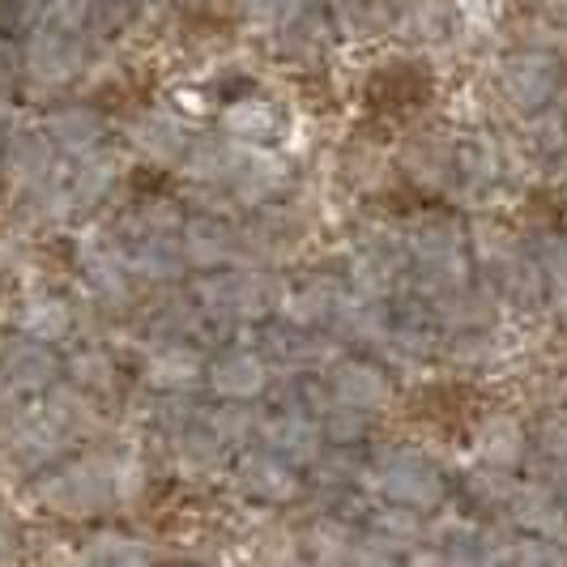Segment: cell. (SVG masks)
Returning <instances> with one entry per match:
<instances>
[{
	"mask_svg": "<svg viewBox=\"0 0 567 567\" xmlns=\"http://www.w3.org/2000/svg\"><path fill=\"white\" fill-rule=\"evenodd\" d=\"M34 499L69 520L107 512L115 504V453H85L78 465L43 474L34 486Z\"/></svg>",
	"mask_w": 567,
	"mask_h": 567,
	"instance_id": "obj_1",
	"label": "cell"
},
{
	"mask_svg": "<svg viewBox=\"0 0 567 567\" xmlns=\"http://www.w3.org/2000/svg\"><path fill=\"white\" fill-rule=\"evenodd\" d=\"M56 150L48 128H18L0 145V163H4V179L27 197L48 184H56Z\"/></svg>",
	"mask_w": 567,
	"mask_h": 567,
	"instance_id": "obj_2",
	"label": "cell"
},
{
	"mask_svg": "<svg viewBox=\"0 0 567 567\" xmlns=\"http://www.w3.org/2000/svg\"><path fill=\"white\" fill-rule=\"evenodd\" d=\"M78 265H82V278L94 290V299H103L112 308L128 303V295H133V260L120 248H112V239L85 230L78 239Z\"/></svg>",
	"mask_w": 567,
	"mask_h": 567,
	"instance_id": "obj_3",
	"label": "cell"
},
{
	"mask_svg": "<svg viewBox=\"0 0 567 567\" xmlns=\"http://www.w3.org/2000/svg\"><path fill=\"white\" fill-rule=\"evenodd\" d=\"M60 375V359L52 354V341L18 338L0 346V393H43Z\"/></svg>",
	"mask_w": 567,
	"mask_h": 567,
	"instance_id": "obj_4",
	"label": "cell"
},
{
	"mask_svg": "<svg viewBox=\"0 0 567 567\" xmlns=\"http://www.w3.org/2000/svg\"><path fill=\"white\" fill-rule=\"evenodd\" d=\"M22 64H27V73L39 85H69L85 69V52L82 43H78V30L39 27L30 34Z\"/></svg>",
	"mask_w": 567,
	"mask_h": 567,
	"instance_id": "obj_5",
	"label": "cell"
},
{
	"mask_svg": "<svg viewBox=\"0 0 567 567\" xmlns=\"http://www.w3.org/2000/svg\"><path fill=\"white\" fill-rule=\"evenodd\" d=\"M128 145L137 158L154 163V167H175V163H184V154L193 145L188 142V120L175 107H154L128 124Z\"/></svg>",
	"mask_w": 567,
	"mask_h": 567,
	"instance_id": "obj_6",
	"label": "cell"
},
{
	"mask_svg": "<svg viewBox=\"0 0 567 567\" xmlns=\"http://www.w3.org/2000/svg\"><path fill=\"white\" fill-rule=\"evenodd\" d=\"M69 444L73 440L43 414V405L13 414V423H9V453L18 456L22 465H52Z\"/></svg>",
	"mask_w": 567,
	"mask_h": 567,
	"instance_id": "obj_7",
	"label": "cell"
},
{
	"mask_svg": "<svg viewBox=\"0 0 567 567\" xmlns=\"http://www.w3.org/2000/svg\"><path fill=\"white\" fill-rule=\"evenodd\" d=\"M200 371H205L200 354L179 341H158L142 359V380L158 393H188L200 380Z\"/></svg>",
	"mask_w": 567,
	"mask_h": 567,
	"instance_id": "obj_8",
	"label": "cell"
},
{
	"mask_svg": "<svg viewBox=\"0 0 567 567\" xmlns=\"http://www.w3.org/2000/svg\"><path fill=\"white\" fill-rule=\"evenodd\" d=\"M43 128L52 133V142H56L64 154L82 158V154L103 145L107 120L94 112V107H85V103H64V107H56V112L43 120Z\"/></svg>",
	"mask_w": 567,
	"mask_h": 567,
	"instance_id": "obj_9",
	"label": "cell"
},
{
	"mask_svg": "<svg viewBox=\"0 0 567 567\" xmlns=\"http://www.w3.org/2000/svg\"><path fill=\"white\" fill-rule=\"evenodd\" d=\"M43 414H48L69 440H90V435L103 426V414H99V405L90 401V389H82V384H52V389H48V401H43Z\"/></svg>",
	"mask_w": 567,
	"mask_h": 567,
	"instance_id": "obj_10",
	"label": "cell"
},
{
	"mask_svg": "<svg viewBox=\"0 0 567 567\" xmlns=\"http://www.w3.org/2000/svg\"><path fill=\"white\" fill-rule=\"evenodd\" d=\"M115 179H120V158L103 154V150L82 154V163H78V171H73V179L64 184V188H69V200H73V214H85V209L103 205V200L112 197Z\"/></svg>",
	"mask_w": 567,
	"mask_h": 567,
	"instance_id": "obj_11",
	"label": "cell"
},
{
	"mask_svg": "<svg viewBox=\"0 0 567 567\" xmlns=\"http://www.w3.org/2000/svg\"><path fill=\"white\" fill-rule=\"evenodd\" d=\"M133 260V274L145 278V282H179L184 278V269H188V256L179 248V230L175 235H142V244H137V252L128 256Z\"/></svg>",
	"mask_w": 567,
	"mask_h": 567,
	"instance_id": "obj_12",
	"label": "cell"
},
{
	"mask_svg": "<svg viewBox=\"0 0 567 567\" xmlns=\"http://www.w3.org/2000/svg\"><path fill=\"white\" fill-rule=\"evenodd\" d=\"M73 324H78L73 303H64L60 295H48V290H34L27 303H22V312H18V329H22L27 338H39V341L69 338Z\"/></svg>",
	"mask_w": 567,
	"mask_h": 567,
	"instance_id": "obj_13",
	"label": "cell"
},
{
	"mask_svg": "<svg viewBox=\"0 0 567 567\" xmlns=\"http://www.w3.org/2000/svg\"><path fill=\"white\" fill-rule=\"evenodd\" d=\"M209 384L214 393L227 401H248L265 389V363L248 354V350H230L209 368Z\"/></svg>",
	"mask_w": 567,
	"mask_h": 567,
	"instance_id": "obj_14",
	"label": "cell"
},
{
	"mask_svg": "<svg viewBox=\"0 0 567 567\" xmlns=\"http://www.w3.org/2000/svg\"><path fill=\"white\" fill-rule=\"evenodd\" d=\"M179 248L188 256V269H214L230 260V230L209 218H193L179 230Z\"/></svg>",
	"mask_w": 567,
	"mask_h": 567,
	"instance_id": "obj_15",
	"label": "cell"
},
{
	"mask_svg": "<svg viewBox=\"0 0 567 567\" xmlns=\"http://www.w3.org/2000/svg\"><path fill=\"white\" fill-rule=\"evenodd\" d=\"M235 158H239V145L235 142H214V137H205V142L188 145L179 171H184L193 184H223V179H230V171H235Z\"/></svg>",
	"mask_w": 567,
	"mask_h": 567,
	"instance_id": "obj_16",
	"label": "cell"
},
{
	"mask_svg": "<svg viewBox=\"0 0 567 567\" xmlns=\"http://www.w3.org/2000/svg\"><path fill=\"white\" fill-rule=\"evenodd\" d=\"M218 449L223 440L214 431H175V449H171V461L184 478H205L214 465H218Z\"/></svg>",
	"mask_w": 567,
	"mask_h": 567,
	"instance_id": "obj_17",
	"label": "cell"
},
{
	"mask_svg": "<svg viewBox=\"0 0 567 567\" xmlns=\"http://www.w3.org/2000/svg\"><path fill=\"white\" fill-rule=\"evenodd\" d=\"M85 564H150L154 550L145 546L142 538H128V534H94V538L82 546Z\"/></svg>",
	"mask_w": 567,
	"mask_h": 567,
	"instance_id": "obj_18",
	"label": "cell"
},
{
	"mask_svg": "<svg viewBox=\"0 0 567 567\" xmlns=\"http://www.w3.org/2000/svg\"><path fill=\"white\" fill-rule=\"evenodd\" d=\"M69 371H73V380L90 389V393H107L115 389V359L103 350V346H85L78 350L73 359H69Z\"/></svg>",
	"mask_w": 567,
	"mask_h": 567,
	"instance_id": "obj_19",
	"label": "cell"
},
{
	"mask_svg": "<svg viewBox=\"0 0 567 567\" xmlns=\"http://www.w3.org/2000/svg\"><path fill=\"white\" fill-rule=\"evenodd\" d=\"M223 128L230 137H269L274 133V107L260 103V99H239L235 107H227L223 115Z\"/></svg>",
	"mask_w": 567,
	"mask_h": 567,
	"instance_id": "obj_20",
	"label": "cell"
},
{
	"mask_svg": "<svg viewBox=\"0 0 567 567\" xmlns=\"http://www.w3.org/2000/svg\"><path fill=\"white\" fill-rule=\"evenodd\" d=\"M145 461L137 453H115V504H137L145 495Z\"/></svg>",
	"mask_w": 567,
	"mask_h": 567,
	"instance_id": "obj_21",
	"label": "cell"
},
{
	"mask_svg": "<svg viewBox=\"0 0 567 567\" xmlns=\"http://www.w3.org/2000/svg\"><path fill=\"white\" fill-rule=\"evenodd\" d=\"M244 486L248 491H260V495H269V499H278L290 491V478H286V470L278 461H269V456H252V461H244Z\"/></svg>",
	"mask_w": 567,
	"mask_h": 567,
	"instance_id": "obj_22",
	"label": "cell"
},
{
	"mask_svg": "<svg viewBox=\"0 0 567 567\" xmlns=\"http://www.w3.org/2000/svg\"><path fill=\"white\" fill-rule=\"evenodd\" d=\"M205 426L223 440V444H239L244 435H248V414H244V405H218L209 419H205Z\"/></svg>",
	"mask_w": 567,
	"mask_h": 567,
	"instance_id": "obj_23",
	"label": "cell"
},
{
	"mask_svg": "<svg viewBox=\"0 0 567 567\" xmlns=\"http://www.w3.org/2000/svg\"><path fill=\"white\" fill-rule=\"evenodd\" d=\"M171 107L184 120H205L214 112V99H205V90H197V85H175L171 90Z\"/></svg>",
	"mask_w": 567,
	"mask_h": 567,
	"instance_id": "obj_24",
	"label": "cell"
},
{
	"mask_svg": "<svg viewBox=\"0 0 567 567\" xmlns=\"http://www.w3.org/2000/svg\"><path fill=\"white\" fill-rule=\"evenodd\" d=\"M48 13H52V22L64 30H82L85 18H90V4L94 0H39Z\"/></svg>",
	"mask_w": 567,
	"mask_h": 567,
	"instance_id": "obj_25",
	"label": "cell"
},
{
	"mask_svg": "<svg viewBox=\"0 0 567 567\" xmlns=\"http://www.w3.org/2000/svg\"><path fill=\"white\" fill-rule=\"evenodd\" d=\"M4 559H13V534H9V525L0 520V564Z\"/></svg>",
	"mask_w": 567,
	"mask_h": 567,
	"instance_id": "obj_26",
	"label": "cell"
}]
</instances>
